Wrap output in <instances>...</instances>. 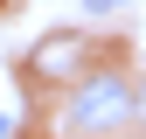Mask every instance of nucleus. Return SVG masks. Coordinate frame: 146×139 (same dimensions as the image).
<instances>
[{
	"label": "nucleus",
	"instance_id": "f257e3e1",
	"mask_svg": "<svg viewBox=\"0 0 146 139\" xmlns=\"http://www.w3.org/2000/svg\"><path fill=\"white\" fill-rule=\"evenodd\" d=\"M125 118H132V83L125 77H84L77 97L63 104V125L77 139H98V132H118Z\"/></svg>",
	"mask_w": 146,
	"mask_h": 139
},
{
	"label": "nucleus",
	"instance_id": "f03ea898",
	"mask_svg": "<svg viewBox=\"0 0 146 139\" xmlns=\"http://www.w3.org/2000/svg\"><path fill=\"white\" fill-rule=\"evenodd\" d=\"M28 63H35V77H77V70L90 63V42L84 35H42Z\"/></svg>",
	"mask_w": 146,
	"mask_h": 139
},
{
	"label": "nucleus",
	"instance_id": "7ed1b4c3",
	"mask_svg": "<svg viewBox=\"0 0 146 139\" xmlns=\"http://www.w3.org/2000/svg\"><path fill=\"white\" fill-rule=\"evenodd\" d=\"M132 118H146V83H139V91H132Z\"/></svg>",
	"mask_w": 146,
	"mask_h": 139
},
{
	"label": "nucleus",
	"instance_id": "20e7f679",
	"mask_svg": "<svg viewBox=\"0 0 146 139\" xmlns=\"http://www.w3.org/2000/svg\"><path fill=\"white\" fill-rule=\"evenodd\" d=\"M0 139H14V118H7V111H0Z\"/></svg>",
	"mask_w": 146,
	"mask_h": 139
},
{
	"label": "nucleus",
	"instance_id": "39448f33",
	"mask_svg": "<svg viewBox=\"0 0 146 139\" xmlns=\"http://www.w3.org/2000/svg\"><path fill=\"white\" fill-rule=\"evenodd\" d=\"M84 7H98V14H104V7H118V0H84Z\"/></svg>",
	"mask_w": 146,
	"mask_h": 139
}]
</instances>
